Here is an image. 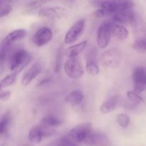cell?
I'll return each instance as SVG.
<instances>
[{
  "instance_id": "cell-14",
  "label": "cell",
  "mask_w": 146,
  "mask_h": 146,
  "mask_svg": "<svg viewBox=\"0 0 146 146\" xmlns=\"http://www.w3.org/2000/svg\"><path fill=\"white\" fill-rule=\"evenodd\" d=\"M112 21L120 24H132L135 21V13L131 9L113 14Z\"/></svg>"
},
{
  "instance_id": "cell-2",
  "label": "cell",
  "mask_w": 146,
  "mask_h": 146,
  "mask_svg": "<svg viewBox=\"0 0 146 146\" xmlns=\"http://www.w3.org/2000/svg\"><path fill=\"white\" fill-rule=\"evenodd\" d=\"M134 6L135 3L133 0H104L100 4L101 9L106 14L111 16L131 9Z\"/></svg>"
},
{
  "instance_id": "cell-10",
  "label": "cell",
  "mask_w": 146,
  "mask_h": 146,
  "mask_svg": "<svg viewBox=\"0 0 146 146\" xmlns=\"http://www.w3.org/2000/svg\"><path fill=\"white\" fill-rule=\"evenodd\" d=\"M84 143L87 146H108L109 138L101 131H94L85 140Z\"/></svg>"
},
{
  "instance_id": "cell-6",
  "label": "cell",
  "mask_w": 146,
  "mask_h": 146,
  "mask_svg": "<svg viewBox=\"0 0 146 146\" xmlns=\"http://www.w3.org/2000/svg\"><path fill=\"white\" fill-rule=\"evenodd\" d=\"M111 21H104L97 31V44L101 49H105L109 44L112 34L111 29Z\"/></svg>"
},
{
  "instance_id": "cell-26",
  "label": "cell",
  "mask_w": 146,
  "mask_h": 146,
  "mask_svg": "<svg viewBox=\"0 0 146 146\" xmlns=\"http://www.w3.org/2000/svg\"><path fill=\"white\" fill-rule=\"evenodd\" d=\"M131 118L126 113H119L116 115V121L119 126L123 128H127L130 124Z\"/></svg>"
},
{
  "instance_id": "cell-1",
  "label": "cell",
  "mask_w": 146,
  "mask_h": 146,
  "mask_svg": "<svg viewBox=\"0 0 146 146\" xmlns=\"http://www.w3.org/2000/svg\"><path fill=\"white\" fill-rule=\"evenodd\" d=\"M31 61V56L26 50L18 48L9 55V66L11 73L19 74Z\"/></svg>"
},
{
  "instance_id": "cell-15",
  "label": "cell",
  "mask_w": 146,
  "mask_h": 146,
  "mask_svg": "<svg viewBox=\"0 0 146 146\" xmlns=\"http://www.w3.org/2000/svg\"><path fill=\"white\" fill-rule=\"evenodd\" d=\"M96 54L94 52H90L86 56V71L89 75L95 76L98 75L100 72V68L96 59Z\"/></svg>"
},
{
  "instance_id": "cell-25",
  "label": "cell",
  "mask_w": 146,
  "mask_h": 146,
  "mask_svg": "<svg viewBox=\"0 0 146 146\" xmlns=\"http://www.w3.org/2000/svg\"><path fill=\"white\" fill-rule=\"evenodd\" d=\"M126 96L127 98L128 99V101L133 103V104H136V105L144 104V102H145L143 98L139 94H137V93H135V91H128L126 94Z\"/></svg>"
},
{
  "instance_id": "cell-13",
  "label": "cell",
  "mask_w": 146,
  "mask_h": 146,
  "mask_svg": "<svg viewBox=\"0 0 146 146\" xmlns=\"http://www.w3.org/2000/svg\"><path fill=\"white\" fill-rule=\"evenodd\" d=\"M42 71V67L39 63H35L27 70L21 78L22 86H27L36 78Z\"/></svg>"
},
{
  "instance_id": "cell-3",
  "label": "cell",
  "mask_w": 146,
  "mask_h": 146,
  "mask_svg": "<svg viewBox=\"0 0 146 146\" xmlns=\"http://www.w3.org/2000/svg\"><path fill=\"white\" fill-rule=\"evenodd\" d=\"M122 58L121 50L114 48L104 51L100 57V61L104 67L115 69L121 66Z\"/></svg>"
},
{
  "instance_id": "cell-22",
  "label": "cell",
  "mask_w": 146,
  "mask_h": 146,
  "mask_svg": "<svg viewBox=\"0 0 146 146\" xmlns=\"http://www.w3.org/2000/svg\"><path fill=\"white\" fill-rule=\"evenodd\" d=\"M12 116L9 111H7L4 113V115L1 116V121H0V134L3 135L7 132L8 129L11 125Z\"/></svg>"
},
{
  "instance_id": "cell-4",
  "label": "cell",
  "mask_w": 146,
  "mask_h": 146,
  "mask_svg": "<svg viewBox=\"0 0 146 146\" xmlns=\"http://www.w3.org/2000/svg\"><path fill=\"white\" fill-rule=\"evenodd\" d=\"M93 131L94 130L91 123H82L70 130L68 136L74 142L84 143Z\"/></svg>"
},
{
  "instance_id": "cell-21",
  "label": "cell",
  "mask_w": 146,
  "mask_h": 146,
  "mask_svg": "<svg viewBox=\"0 0 146 146\" xmlns=\"http://www.w3.org/2000/svg\"><path fill=\"white\" fill-rule=\"evenodd\" d=\"M84 99V96L81 91L76 90L71 91L65 98V101L71 106H78L82 103Z\"/></svg>"
},
{
  "instance_id": "cell-8",
  "label": "cell",
  "mask_w": 146,
  "mask_h": 146,
  "mask_svg": "<svg viewBox=\"0 0 146 146\" xmlns=\"http://www.w3.org/2000/svg\"><path fill=\"white\" fill-rule=\"evenodd\" d=\"M133 91L140 94L146 88V68L143 66L135 68L133 73Z\"/></svg>"
},
{
  "instance_id": "cell-16",
  "label": "cell",
  "mask_w": 146,
  "mask_h": 146,
  "mask_svg": "<svg viewBox=\"0 0 146 146\" xmlns=\"http://www.w3.org/2000/svg\"><path fill=\"white\" fill-rule=\"evenodd\" d=\"M111 29L112 36L115 37L117 39L125 40L129 36V31L123 25L115 23L113 21H111Z\"/></svg>"
},
{
  "instance_id": "cell-9",
  "label": "cell",
  "mask_w": 146,
  "mask_h": 146,
  "mask_svg": "<svg viewBox=\"0 0 146 146\" xmlns=\"http://www.w3.org/2000/svg\"><path fill=\"white\" fill-rule=\"evenodd\" d=\"M52 37L53 31L51 29L46 27H41L33 36V44L37 47H41L50 42Z\"/></svg>"
},
{
  "instance_id": "cell-12",
  "label": "cell",
  "mask_w": 146,
  "mask_h": 146,
  "mask_svg": "<svg viewBox=\"0 0 146 146\" xmlns=\"http://www.w3.org/2000/svg\"><path fill=\"white\" fill-rule=\"evenodd\" d=\"M66 14V9L61 7L42 8L38 11V16L44 18H62Z\"/></svg>"
},
{
  "instance_id": "cell-28",
  "label": "cell",
  "mask_w": 146,
  "mask_h": 146,
  "mask_svg": "<svg viewBox=\"0 0 146 146\" xmlns=\"http://www.w3.org/2000/svg\"><path fill=\"white\" fill-rule=\"evenodd\" d=\"M62 49L60 48L58 49L56 55V61H55V71L56 72H59L60 68H61V61H62Z\"/></svg>"
},
{
  "instance_id": "cell-18",
  "label": "cell",
  "mask_w": 146,
  "mask_h": 146,
  "mask_svg": "<svg viewBox=\"0 0 146 146\" xmlns=\"http://www.w3.org/2000/svg\"><path fill=\"white\" fill-rule=\"evenodd\" d=\"M118 103V96H114L103 103L99 108L100 112L102 114H108L113 111L116 108Z\"/></svg>"
},
{
  "instance_id": "cell-29",
  "label": "cell",
  "mask_w": 146,
  "mask_h": 146,
  "mask_svg": "<svg viewBox=\"0 0 146 146\" xmlns=\"http://www.w3.org/2000/svg\"><path fill=\"white\" fill-rule=\"evenodd\" d=\"M50 1H51V0H34L30 3L29 7V9H32L39 8L41 6L49 3Z\"/></svg>"
},
{
  "instance_id": "cell-24",
  "label": "cell",
  "mask_w": 146,
  "mask_h": 146,
  "mask_svg": "<svg viewBox=\"0 0 146 146\" xmlns=\"http://www.w3.org/2000/svg\"><path fill=\"white\" fill-rule=\"evenodd\" d=\"M17 75H18V74L11 73V74L6 76L4 78H3L1 80V81H0L1 89L2 90L3 88H7V87L11 86V85H13V84L16 82V81H17Z\"/></svg>"
},
{
  "instance_id": "cell-31",
  "label": "cell",
  "mask_w": 146,
  "mask_h": 146,
  "mask_svg": "<svg viewBox=\"0 0 146 146\" xmlns=\"http://www.w3.org/2000/svg\"><path fill=\"white\" fill-rule=\"evenodd\" d=\"M11 96V92L9 91H3L1 90L0 93V100L1 101H7Z\"/></svg>"
},
{
  "instance_id": "cell-27",
  "label": "cell",
  "mask_w": 146,
  "mask_h": 146,
  "mask_svg": "<svg viewBox=\"0 0 146 146\" xmlns=\"http://www.w3.org/2000/svg\"><path fill=\"white\" fill-rule=\"evenodd\" d=\"M133 48L138 51H146V35L135 40L133 44Z\"/></svg>"
},
{
  "instance_id": "cell-11",
  "label": "cell",
  "mask_w": 146,
  "mask_h": 146,
  "mask_svg": "<svg viewBox=\"0 0 146 146\" xmlns=\"http://www.w3.org/2000/svg\"><path fill=\"white\" fill-rule=\"evenodd\" d=\"M27 31L23 29H19L14 30V31H11L9 33L1 42V46L2 47L10 48V47L13 45L15 42L22 39L27 36Z\"/></svg>"
},
{
  "instance_id": "cell-19",
  "label": "cell",
  "mask_w": 146,
  "mask_h": 146,
  "mask_svg": "<svg viewBox=\"0 0 146 146\" xmlns=\"http://www.w3.org/2000/svg\"><path fill=\"white\" fill-rule=\"evenodd\" d=\"M61 123H62L61 119L51 113L44 115L41 121V125L51 129H53L54 127L58 126Z\"/></svg>"
},
{
  "instance_id": "cell-30",
  "label": "cell",
  "mask_w": 146,
  "mask_h": 146,
  "mask_svg": "<svg viewBox=\"0 0 146 146\" xmlns=\"http://www.w3.org/2000/svg\"><path fill=\"white\" fill-rule=\"evenodd\" d=\"M59 146H77L76 145L75 142L71 139L69 137L67 136L61 138V141H59Z\"/></svg>"
},
{
  "instance_id": "cell-23",
  "label": "cell",
  "mask_w": 146,
  "mask_h": 146,
  "mask_svg": "<svg viewBox=\"0 0 146 146\" xmlns=\"http://www.w3.org/2000/svg\"><path fill=\"white\" fill-rule=\"evenodd\" d=\"M13 9V2L11 0H0V17H6L11 13Z\"/></svg>"
},
{
  "instance_id": "cell-32",
  "label": "cell",
  "mask_w": 146,
  "mask_h": 146,
  "mask_svg": "<svg viewBox=\"0 0 146 146\" xmlns=\"http://www.w3.org/2000/svg\"><path fill=\"white\" fill-rule=\"evenodd\" d=\"M94 15H95L96 17H98V18H100V17H103L104 16H106V13L104 12V11L101 9H99L96 10V11L94 12Z\"/></svg>"
},
{
  "instance_id": "cell-5",
  "label": "cell",
  "mask_w": 146,
  "mask_h": 146,
  "mask_svg": "<svg viewBox=\"0 0 146 146\" xmlns=\"http://www.w3.org/2000/svg\"><path fill=\"white\" fill-rule=\"evenodd\" d=\"M64 68L66 74L71 79L77 80L84 75L83 65L77 57L68 58L64 64Z\"/></svg>"
},
{
  "instance_id": "cell-17",
  "label": "cell",
  "mask_w": 146,
  "mask_h": 146,
  "mask_svg": "<svg viewBox=\"0 0 146 146\" xmlns=\"http://www.w3.org/2000/svg\"><path fill=\"white\" fill-rule=\"evenodd\" d=\"M44 137H47L46 133L41 125L32 128L30 130L28 134L29 140L34 143H41L43 138H44Z\"/></svg>"
},
{
  "instance_id": "cell-20",
  "label": "cell",
  "mask_w": 146,
  "mask_h": 146,
  "mask_svg": "<svg viewBox=\"0 0 146 146\" xmlns=\"http://www.w3.org/2000/svg\"><path fill=\"white\" fill-rule=\"evenodd\" d=\"M87 43H88L87 41H83L81 42L78 43V44L71 46L68 48H67L65 51V55L68 58L77 57V56L79 55L84 51V48L86 46Z\"/></svg>"
},
{
  "instance_id": "cell-7",
  "label": "cell",
  "mask_w": 146,
  "mask_h": 146,
  "mask_svg": "<svg viewBox=\"0 0 146 146\" xmlns=\"http://www.w3.org/2000/svg\"><path fill=\"white\" fill-rule=\"evenodd\" d=\"M86 24V20L81 19L75 24H73L64 37V43L66 44H71L75 42L82 34Z\"/></svg>"
}]
</instances>
